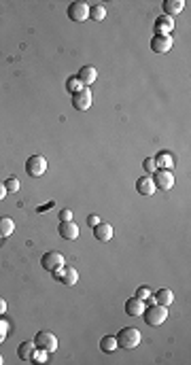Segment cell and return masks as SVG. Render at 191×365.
<instances>
[{"mask_svg": "<svg viewBox=\"0 0 191 365\" xmlns=\"http://www.w3.org/2000/svg\"><path fill=\"white\" fill-rule=\"evenodd\" d=\"M60 221H73V212H70L68 208L60 212Z\"/></svg>", "mask_w": 191, "mask_h": 365, "instance_id": "obj_31", "label": "cell"}, {"mask_svg": "<svg viewBox=\"0 0 191 365\" xmlns=\"http://www.w3.org/2000/svg\"><path fill=\"white\" fill-rule=\"evenodd\" d=\"M151 178L155 183V189L168 191V189L174 187V176H172L170 170H155V176H151Z\"/></svg>", "mask_w": 191, "mask_h": 365, "instance_id": "obj_7", "label": "cell"}, {"mask_svg": "<svg viewBox=\"0 0 191 365\" xmlns=\"http://www.w3.org/2000/svg\"><path fill=\"white\" fill-rule=\"evenodd\" d=\"M68 17L73 21H85L89 17V4L83 2V0H76V2H70L68 4Z\"/></svg>", "mask_w": 191, "mask_h": 365, "instance_id": "obj_6", "label": "cell"}, {"mask_svg": "<svg viewBox=\"0 0 191 365\" xmlns=\"http://www.w3.org/2000/svg\"><path fill=\"white\" fill-rule=\"evenodd\" d=\"M151 49L155 53H168L172 49V39L170 37H153L151 39Z\"/></svg>", "mask_w": 191, "mask_h": 365, "instance_id": "obj_15", "label": "cell"}, {"mask_svg": "<svg viewBox=\"0 0 191 365\" xmlns=\"http://www.w3.org/2000/svg\"><path fill=\"white\" fill-rule=\"evenodd\" d=\"M55 276L62 281V284H68V287H73V284H76V281H79V272H76V268L68 266V268H60L53 272Z\"/></svg>", "mask_w": 191, "mask_h": 365, "instance_id": "obj_10", "label": "cell"}, {"mask_svg": "<svg viewBox=\"0 0 191 365\" xmlns=\"http://www.w3.org/2000/svg\"><path fill=\"white\" fill-rule=\"evenodd\" d=\"M4 196H6V189H4V183H0V202L4 200Z\"/></svg>", "mask_w": 191, "mask_h": 365, "instance_id": "obj_33", "label": "cell"}, {"mask_svg": "<svg viewBox=\"0 0 191 365\" xmlns=\"http://www.w3.org/2000/svg\"><path fill=\"white\" fill-rule=\"evenodd\" d=\"M174 30V19L168 15H161L155 19V37H170Z\"/></svg>", "mask_w": 191, "mask_h": 365, "instance_id": "obj_9", "label": "cell"}, {"mask_svg": "<svg viewBox=\"0 0 191 365\" xmlns=\"http://www.w3.org/2000/svg\"><path fill=\"white\" fill-rule=\"evenodd\" d=\"M34 344H37V350H45L47 355H51L58 350V338L51 331H38L34 338Z\"/></svg>", "mask_w": 191, "mask_h": 365, "instance_id": "obj_3", "label": "cell"}, {"mask_svg": "<svg viewBox=\"0 0 191 365\" xmlns=\"http://www.w3.org/2000/svg\"><path fill=\"white\" fill-rule=\"evenodd\" d=\"M15 232V223L9 217H0V238H9Z\"/></svg>", "mask_w": 191, "mask_h": 365, "instance_id": "obj_19", "label": "cell"}, {"mask_svg": "<svg viewBox=\"0 0 191 365\" xmlns=\"http://www.w3.org/2000/svg\"><path fill=\"white\" fill-rule=\"evenodd\" d=\"M83 87H85V85H83L76 77H70L68 81H66V89H68V91H73V94H76V91L83 89Z\"/></svg>", "mask_w": 191, "mask_h": 365, "instance_id": "obj_24", "label": "cell"}, {"mask_svg": "<svg viewBox=\"0 0 191 365\" xmlns=\"http://www.w3.org/2000/svg\"><path fill=\"white\" fill-rule=\"evenodd\" d=\"M172 157H170V153H159L157 157H155V166H157L159 170H172Z\"/></svg>", "mask_w": 191, "mask_h": 365, "instance_id": "obj_22", "label": "cell"}, {"mask_svg": "<svg viewBox=\"0 0 191 365\" xmlns=\"http://www.w3.org/2000/svg\"><path fill=\"white\" fill-rule=\"evenodd\" d=\"M26 172H28V176H32V178H38V176H42L47 172V160L42 155H32V157H28V162H26Z\"/></svg>", "mask_w": 191, "mask_h": 365, "instance_id": "obj_4", "label": "cell"}, {"mask_svg": "<svg viewBox=\"0 0 191 365\" xmlns=\"http://www.w3.org/2000/svg\"><path fill=\"white\" fill-rule=\"evenodd\" d=\"M4 312H6V302H4L2 297H0V317H2Z\"/></svg>", "mask_w": 191, "mask_h": 365, "instance_id": "obj_32", "label": "cell"}, {"mask_svg": "<svg viewBox=\"0 0 191 365\" xmlns=\"http://www.w3.org/2000/svg\"><path fill=\"white\" fill-rule=\"evenodd\" d=\"M40 268L47 272H55V270L64 268V255L58 253V250H47V253L40 257Z\"/></svg>", "mask_w": 191, "mask_h": 365, "instance_id": "obj_5", "label": "cell"}, {"mask_svg": "<svg viewBox=\"0 0 191 365\" xmlns=\"http://www.w3.org/2000/svg\"><path fill=\"white\" fill-rule=\"evenodd\" d=\"M91 91H89V87H83V89H79L76 94H73V106L76 111H81V113H85L91 106Z\"/></svg>", "mask_w": 191, "mask_h": 365, "instance_id": "obj_8", "label": "cell"}, {"mask_svg": "<svg viewBox=\"0 0 191 365\" xmlns=\"http://www.w3.org/2000/svg\"><path fill=\"white\" fill-rule=\"evenodd\" d=\"M136 297L143 299V302H145V299H151V291H149L147 287H138L136 289Z\"/></svg>", "mask_w": 191, "mask_h": 365, "instance_id": "obj_27", "label": "cell"}, {"mask_svg": "<svg viewBox=\"0 0 191 365\" xmlns=\"http://www.w3.org/2000/svg\"><path fill=\"white\" fill-rule=\"evenodd\" d=\"M4 189H6V193H17V189H19V178H6V181H4Z\"/></svg>", "mask_w": 191, "mask_h": 365, "instance_id": "obj_25", "label": "cell"}, {"mask_svg": "<svg viewBox=\"0 0 191 365\" xmlns=\"http://www.w3.org/2000/svg\"><path fill=\"white\" fill-rule=\"evenodd\" d=\"M183 6H185L183 0H164V13H166L168 17H172V15H176V13H181Z\"/></svg>", "mask_w": 191, "mask_h": 365, "instance_id": "obj_18", "label": "cell"}, {"mask_svg": "<svg viewBox=\"0 0 191 365\" xmlns=\"http://www.w3.org/2000/svg\"><path fill=\"white\" fill-rule=\"evenodd\" d=\"M119 346H117V340H115V335H104V338L100 340V350L102 353H115Z\"/></svg>", "mask_w": 191, "mask_h": 365, "instance_id": "obj_21", "label": "cell"}, {"mask_svg": "<svg viewBox=\"0 0 191 365\" xmlns=\"http://www.w3.org/2000/svg\"><path fill=\"white\" fill-rule=\"evenodd\" d=\"M100 221H102V219H100V217H98V214H89V217H87V225H91V227H96L98 223H100Z\"/></svg>", "mask_w": 191, "mask_h": 365, "instance_id": "obj_30", "label": "cell"}, {"mask_svg": "<svg viewBox=\"0 0 191 365\" xmlns=\"http://www.w3.org/2000/svg\"><path fill=\"white\" fill-rule=\"evenodd\" d=\"M155 302L161 304V306H170L174 302V293L170 289H159L157 293H155Z\"/></svg>", "mask_w": 191, "mask_h": 365, "instance_id": "obj_20", "label": "cell"}, {"mask_svg": "<svg viewBox=\"0 0 191 365\" xmlns=\"http://www.w3.org/2000/svg\"><path fill=\"white\" fill-rule=\"evenodd\" d=\"M47 357H49V355L45 353V350H38V353H34L32 361H34V363H45V361H47Z\"/></svg>", "mask_w": 191, "mask_h": 365, "instance_id": "obj_28", "label": "cell"}, {"mask_svg": "<svg viewBox=\"0 0 191 365\" xmlns=\"http://www.w3.org/2000/svg\"><path fill=\"white\" fill-rule=\"evenodd\" d=\"M58 234L64 240H76L79 238V225H76L75 221H62L58 225Z\"/></svg>", "mask_w": 191, "mask_h": 365, "instance_id": "obj_11", "label": "cell"}, {"mask_svg": "<svg viewBox=\"0 0 191 365\" xmlns=\"http://www.w3.org/2000/svg\"><path fill=\"white\" fill-rule=\"evenodd\" d=\"M6 329H9V323H6L4 319H0V342L4 340V335H6Z\"/></svg>", "mask_w": 191, "mask_h": 365, "instance_id": "obj_29", "label": "cell"}, {"mask_svg": "<svg viewBox=\"0 0 191 365\" xmlns=\"http://www.w3.org/2000/svg\"><path fill=\"white\" fill-rule=\"evenodd\" d=\"M143 317H145V323H147L149 327H157V325H161V323H164V321L168 319V306L151 304L149 308H145Z\"/></svg>", "mask_w": 191, "mask_h": 365, "instance_id": "obj_1", "label": "cell"}, {"mask_svg": "<svg viewBox=\"0 0 191 365\" xmlns=\"http://www.w3.org/2000/svg\"><path fill=\"white\" fill-rule=\"evenodd\" d=\"M0 365H2V355H0Z\"/></svg>", "mask_w": 191, "mask_h": 365, "instance_id": "obj_34", "label": "cell"}, {"mask_svg": "<svg viewBox=\"0 0 191 365\" xmlns=\"http://www.w3.org/2000/svg\"><path fill=\"white\" fill-rule=\"evenodd\" d=\"M145 308H147V306H145L143 299H138L136 295H134V297H130V299L125 302V314H127V317H134V319H136V317H143Z\"/></svg>", "mask_w": 191, "mask_h": 365, "instance_id": "obj_12", "label": "cell"}, {"mask_svg": "<svg viewBox=\"0 0 191 365\" xmlns=\"http://www.w3.org/2000/svg\"><path fill=\"white\" fill-rule=\"evenodd\" d=\"M89 17L91 19H96V21H102L104 17H106V9L102 4H94V6H89Z\"/></svg>", "mask_w": 191, "mask_h": 365, "instance_id": "obj_23", "label": "cell"}, {"mask_svg": "<svg viewBox=\"0 0 191 365\" xmlns=\"http://www.w3.org/2000/svg\"><path fill=\"white\" fill-rule=\"evenodd\" d=\"M136 191L140 193V196H153V193H155V183H153V178L149 176V174L136 178Z\"/></svg>", "mask_w": 191, "mask_h": 365, "instance_id": "obj_14", "label": "cell"}, {"mask_svg": "<svg viewBox=\"0 0 191 365\" xmlns=\"http://www.w3.org/2000/svg\"><path fill=\"white\" fill-rule=\"evenodd\" d=\"M76 79H79V81L85 85V87H89V85L98 79V70H96L94 66H83V68L79 70V75H76Z\"/></svg>", "mask_w": 191, "mask_h": 365, "instance_id": "obj_16", "label": "cell"}, {"mask_svg": "<svg viewBox=\"0 0 191 365\" xmlns=\"http://www.w3.org/2000/svg\"><path fill=\"white\" fill-rule=\"evenodd\" d=\"M143 168H145V172H147V174H153L155 170H157V166H155V160H153V157H147V160L143 162Z\"/></svg>", "mask_w": 191, "mask_h": 365, "instance_id": "obj_26", "label": "cell"}, {"mask_svg": "<svg viewBox=\"0 0 191 365\" xmlns=\"http://www.w3.org/2000/svg\"><path fill=\"white\" fill-rule=\"evenodd\" d=\"M94 238L100 242H109L113 238V225L106 223V221H100V223L94 227Z\"/></svg>", "mask_w": 191, "mask_h": 365, "instance_id": "obj_13", "label": "cell"}, {"mask_svg": "<svg viewBox=\"0 0 191 365\" xmlns=\"http://www.w3.org/2000/svg\"><path fill=\"white\" fill-rule=\"evenodd\" d=\"M117 346L119 348H125V350H132L140 344V331L136 327H123L121 331L117 333Z\"/></svg>", "mask_w": 191, "mask_h": 365, "instance_id": "obj_2", "label": "cell"}, {"mask_svg": "<svg viewBox=\"0 0 191 365\" xmlns=\"http://www.w3.org/2000/svg\"><path fill=\"white\" fill-rule=\"evenodd\" d=\"M17 353H19V359H21V361H32L34 353H37V344H34V340L21 342L19 348H17Z\"/></svg>", "mask_w": 191, "mask_h": 365, "instance_id": "obj_17", "label": "cell"}]
</instances>
